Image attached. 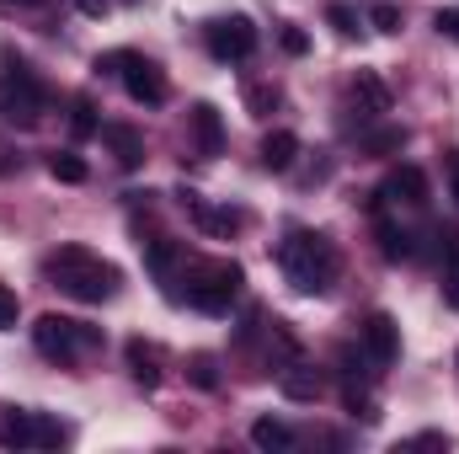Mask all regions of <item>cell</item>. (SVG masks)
Segmentation results:
<instances>
[{"label": "cell", "instance_id": "cell-1", "mask_svg": "<svg viewBox=\"0 0 459 454\" xmlns=\"http://www.w3.org/2000/svg\"><path fill=\"white\" fill-rule=\"evenodd\" d=\"M43 273L54 278L59 294H70V300H81V305H102V300H113L117 284H123L117 262L97 257V251H86V246H59V251H48V257H43Z\"/></svg>", "mask_w": 459, "mask_h": 454}, {"label": "cell", "instance_id": "cell-2", "mask_svg": "<svg viewBox=\"0 0 459 454\" xmlns=\"http://www.w3.org/2000/svg\"><path fill=\"white\" fill-rule=\"evenodd\" d=\"M278 267H283V278L299 294H326L337 284V273H342V257H337L332 235H321V230H289L283 246H278Z\"/></svg>", "mask_w": 459, "mask_h": 454}, {"label": "cell", "instance_id": "cell-3", "mask_svg": "<svg viewBox=\"0 0 459 454\" xmlns=\"http://www.w3.org/2000/svg\"><path fill=\"white\" fill-rule=\"evenodd\" d=\"M246 289V267L230 257H198L187 267V305H198L204 316H225Z\"/></svg>", "mask_w": 459, "mask_h": 454}, {"label": "cell", "instance_id": "cell-4", "mask_svg": "<svg viewBox=\"0 0 459 454\" xmlns=\"http://www.w3.org/2000/svg\"><path fill=\"white\" fill-rule=\"evenodd\" d=\"M43 113H48V92H43V81H38L16 54H5V75H0V118L16 123V128H38Z\"/></svg>", "mask_w": 459, "mask_h": 454}, {"label": "cell", "instance_id": "cell-5", "mask_svg": "<svg viewBox=\"0 0 459 454\" xmlns=\"http://www.w3.org/2000/svg\"><path fill=\"white\" fill-rule=\"evenodd\" d=\"M97 70H102V75H117V81H123V92H128L139 108H160V102L171 97V86H166L160 65H150V59H144V54H134V48L97 54Z\"/></svg>", "mask_w": 459, "mask_h": 454}, {"label": "cell", "instance_id": "cell-6", "mask_svg": "<svg viewBox=\"0 0 459 454\" xmlns=\"http://www.w3.org/2000/svg\"><path fill=\"white\" fill-rule=\"evenodd\" d=\"M32 342H38V353L48 358V363H75L86 347H102V332L97 327H86V321H70V316H38V327H32Z\"/></svg>", "mask_w": 459, "mask_h": 454}, {"label": "cell", "instance_id": "cell-7", "mask_svg": "<svg viewBox=\"0 0 459 454\" xmlns=\"http://www.w3.org/2000/svg\"><path fill=\"white\" fill-rule=\"evenodd\" d=\"M65 439H70V428L43 417V412H22V406L0 412V444L5 450H59Z\"/></svg>", "mask_w": 459, "mask_h": 454}, {"label": "cell", "instance_id": "cell-8", "mask_svg": "<svg viewBox=\"0 0 459 454\" xmlns=\"http://www.w3.org/2000/svg\"><path fill=\"white\" fill-rule=\"evenodd\" d=\"M204 43L220 65H240L256 54V27H251V16H220L204 27Z\"/></svg>", "mask_w": 459, "mask_h": 454}, {"label": "cell", "instance_id": "cell-9", "mask_svg": "<svg viewBox=\"0 0 459 454\" xmlns=\"http://www.w3.org/2000/svg\"><path fill=\"white\" fill-rule=\"evenodd\" d=\"M358 342H363V353H368L379 369L401 358V327H395V316H385V310H374V316L358 327Z\"/></svg>", "mask_w": 459, "mask_h": 454}, {"label": "cell", "instance_id": "cell-10", "mask_svg": "<svg viewBox=\"0 0 459 454\" xmlns=\"http://www.w3.org/2000/svg\"><path fill=\"white\" fill-rule=\"evenodd\" d=\"M182 209L193 214V225L204 230V235H235V230L246 225L240 209H220V204H209V198H198V193H182Z\"/></svg>", "mask_w": 459, "mask_h": 454}, {"label": "cell", "instance_id": "cell-11", "mask_svg": "<svg viewBox=\"0 0 459 454\" xmlns=\"http://www.w3.org/2000/svg\"><path fill=\"white\" fill-rule=\"evenodd\" d=\"M123 358H128V374H134V385H144V390H155L160 380H166V353L155 347V342H144V337H128L123 342Z\"/></svg>", "mask_w": 459, "mask_h": 454}, {"label": "cell", "instance_id": "cell-12", "mask_svg": "<svg viewBox=\"0 0 459 454\" xmlns=\"http://www.w3.org/2000/svg\"><path fill=\"white\" fill-rule=\"evenodd\" d=\"M278 390H283L289 401H321V390H326V374H321L316 363H299V358H289V363L278 369Z\"/></svg>", "mask_w": 459, "mask_h": 454}, {"label": "cell", "instance_id": "cell-13", "mask_svg": "<svg viewBox=\"0 0 459 454\" xmlns=\"http://www.w3.org/2000/svg\"><path fill=\"white\" fill-rule=\"evenodd\" d=\"M97 134H102V144L113 150V161L123 171H139V166H144V134H139L134 123H102Z\"/></svg>", "mask_w": 459, "mask_h": 454}, {"label": "cell", "instance_id": "cell-14", "mask_svg": "<svg viewBox=\"0 0 459 454\" xmlns=\"http://www.w3.org/2000/svg\"><path fill=\"white\" fill-rule=\"evenodd\" d=\"M379 198H395V204H406V209H422V204H428V177H422V166H395V171L385 177Z\"/></svg>", "mask_w": 459, "mask_h": 454}, {"label": "cell", "instance_id": "cell-15", "mask_svg": "<svg viewBox=\"0 0 459 454\" xmlns=\"http://www.w3.org/2000/svg\"><path fill=\"white\" fill-rule=\"evenodd\" d=\"M187 123H193V139H198L204 155H220V150H225V118H220L214 102H198V108L187 113Z\"/></svg>", "mask_w": 459, "mask_h": 454}, {"label": "cell", "instance_id": "cell-16", "mask_svg": "<svg viewBox=\"0 0 459 454\" xmlns=\"http://www.w3.org/2000/svg\"><path fill=\"white\" fill-rule=\"evenodd\" d=\"M177 262H182V246L177 240H166V235L160 240H144V267L166 284V294H177V284H171L177 278Z\"/></svg>", "mask_w": 459, "mask_h": 454}, {"label": "cell", "instance_id": "cell-17", "mask_svg": "<svg viewBox=\"0 0 459 454\" xmlns=\"http://www.w3.org/2000/svg\"><path fill=\"white\" fill-rule=\"evenodd\" d=\"M352 97H358V113H368V118L390 113V86H385L374 70H358V75H352Z\"/></svg>", "mask_w": 459, "mask_h": 454}, {"label": "cell", "instance_id": "cell-18", "mask_svg": "<svg viewBox=\"0 0 459 454\" xmlns=\"http://www.w3.org/2000/svg\"><path fill=\"white\" fill-rule=\"evenodd\" d=\"M294 155H299V134L273 128V134L262 139V166H267V171H289V166H294Z\"/></svg>", "mask_w": 459, "mask_h": 454}, {"label": "cell", "instance_id": "cell-19", "mask_svg": "<svg viewBox=\"0 0 459 454\" xmlns=\"http://www.w3.org/2000/svg\"><path fill=\"white\" fill-rule=\"evenodd\" d=\"M374 235H379V257L385 262H406L417 246H411V230H401L395 220H374Z\"/></svg>", "mask_w": 459, "mask_h": 454}, {"label": "cell", "instance_id": "cell-20", "mask_svg": "<svg viewBox=\"0 0 459 454\" xmlns=\"http://www.w3.org/2000/svg\"><path fill=\"white\" fill-rule=\"evenodd\" d=\"M251 444H256V450H294V428H289V423H283V417H256V423H251Z\"/></svg>", "mask_w": 459, "mask_h": 454}, {"label": "cell", "instance_id": "cell-21", "mask_svg": "<svg viewBox=\"0 0 459 454\" xmlns=\"http://www.w3.org/2000/svg\"><path fill=\"white\" fill-rule=\"evenodd\" d=\"M363 155H395V150H406V128L401 123H379V128H363Z\"/></svg>", "mask_w": 459, "mask_h": 454}, {"label": "cell", "instance_id": "cell-22", "mask_svg": "<svg viewBox=\"0 0 459 454\" xmlns=\"http://www.w3.org/2000/svg\"><path fill=\"white\" fill-rule=\"evenodd\" d=\"M48 177L65 182V188H81V182L91 177V166H86L75 150H54V155H48Z\"/></svg>", "mask_w": 459, "mask_h": 454}, {"label": "cell", "instance_id": "cell-23", "mask_svg": "<svg viewBox=\"0 0 459 454\" xmlns=\"http://www.w3.org/2000/svg\"><path fill=\"white\" fill-rule=\"evenodd\" d=\"M444 300H449V310H459V235H449V246H444Z\"/></svg>", "mask_w": 459, "mask_h": 454}, {"label": "cell", "instance_id": "cell-24", "mask_svg": "<svg viewBox=\"0 0 459 454\" xmlns=\"http://www.w3.org/2000/svg\"><path fill=\"white\" fill-rule=\"evenodd\" d=\"M187 380H193L198 390H220V363H214L209 353H193V358H187Z\"/></svg>", "mask_w": 459, "mask_h": 454}, {"label": "cell", "instance_id": "cell-25", "mask_svg": "<svg viewBox=\"0 0 459 454\" xmlns=\"http://www.w3.org/2000/svg\"><path fill=\"white\" fill-rule=\"evenodd\" d=\"M97 128H102V123H97V108H91L86 97H75V102H70V134H75V139H91Z\"/></svg>", "mask_w": 459, "mask_h": 454}, {"label": "cell", "instance_id": "cell-26", "mask_svg": "<svg viewBox=\"0 0 459 454\" xmlns=\"http://www.w3.org/2000/svg\"><path fill=\"white\" fill-rule=\"evenodd\" d=\"M278 102H283L278 86H246V108H251V118H273Z\"/></svg>", "mask_w": 459, "mask_h": 454}, {"label": "cell", "instance_id": "cell-27", "mask_svg": "<svg viewBox=\"0 0 459 454\" xmlns=\"http://www.w3.org/2000/svg\"><path fill=\"white\" fill-rule=\"evenodd\" d=\"M326 22L337 27V38H358V11L342 5V0H332V5H326Z\"/></svg>", "mask_w": 459, "mask_h": 454}, {"label": "cell", "instance_id": "cell-28", "mask_svg": "<svg viewBox=\"0 0 459 454\" xmlns=\"http://www.w3.org/2000/svg\"><path fill=\"white\" fill-rule=\"evenodd\" d=\"M278 48H283V54H294V59H299V54H310V38H305V27L283 22V27H278Z\"/></svg>", "mask_w": 459, "mask_h": 454}, {"label": "cell", "instance_id": "cell-29", "mask_svg": "<svg viewBox=\"0 0 459 454\" xmlns=\"http://www.w3.org/2000/svg\"><path fill=\"white\" fill-rule=\"evenodd\" d=\"M368 22H374L379 32H401V11H395L390 0H379V5H368Z\"/></svg>", "mask_w": 459, "mask_h": 454}, {"label": "cell", "instance_id": "cell-30", "mask_svg": "<svg viewBox=\"0 0 459 454\" xmlns=\"http://www.w3.org/2000/svg\"><path fill=\"white\" fill-rule=\"evenodd\" d=\"M433 27H438V38L459 43V5H438V11H433Z\"/></svg>", "mask_w": 459, "mask_h": 454}, {"label": "cell", "instance_id": "cell-31", "mask_svg": "<svg viewBox=\"0 0 459 454\" xmlns=\"http://www.w3.org/2000/svg\"><path fill=\"white\" fill-rule=\"evenodd\" d=\"M347 412H352V417H358V423H368V428H374V423H379V406H374V401H368V396H358V390H347Z\"/></svg>", "mask_w": 459, "mask_h": 454}, {"label": "cell", "instance_id": "cell-32", "mask_svg": "<svg viewBox=\"0 0 459 454\" xmlns=\"http://www.w3.org/2000/svg\"><path fill=\"white\" fill-rule=\"evenodd\" d=\"M16 316H22V300H16V289H5V284H0V332H11V327H16Z\"/></svg>", "mask_w": 459, "mask_h": 454}, {"label": "cell", "instance_id": "cell-33", "mask_svg": "<svg viewBox=\"0 0 459 454\" xmlns=\"http://www.w3.org/2000/svg\"><path fill=\"white\" fill-rule=\"evenodd\" d=\"M395 450H449V433H417V439H401Z\"/></svg>", "mask_w": 459, "mask_h": 454}, {"label": "cell", "instance_id": "cell-34", "mask_svg": "<svg viewBox=\"0 0 459 454\" xmlns=\"http://www.w3.org/2000/svg\"><path fill=\"white\" fill-rule=\"evenodd\" d=\"M444 171H449V198L459 204V150H449V155H444Z\"/></svg>", "mask_w": 459, "mask_h": 454}, {"label": "cell", "instance_id": "cell-35", "mask_svg": "<svg viewBox=\"0 0 459 454\" xmlns=\"http://www.w3.org/2000/svg\"><path fill=\"white\" fill-rule=\"evenodd\" d=\"M75 5H81L86 16H108V0H75Z\"/></svg>", "mask_w": 459, "mask_h": 454}, {"label": "cell", "instance_id": "cell-36", "mask_svg": "<svg viewBox=\"0 0 459 454\" xmlns=\"http://www.w3.org/2000/svg\"><path fill=\"white\" fill-rule=\"evenodd\" d=\"M0 5H43V0H0Z\"/></svg>", "mask_w": 459, "mask_h": 454}]
</instances>
